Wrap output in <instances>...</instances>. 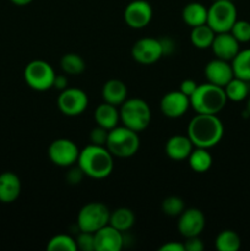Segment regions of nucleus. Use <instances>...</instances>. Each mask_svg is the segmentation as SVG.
I'll use <instances>...</instances> for the list:
<instances>
[{
	"label": "nucleus",
	"instance_id": "obj_1",
	"mask_svg": "<svg viewBox=\"0 0 250 251\" xmlns=\"http://www.w3.org/2000/svg\"><path fill=\"white\" fill-rule=\"evenodd\" d=\"M225 134V126L217 114L196 113L188 125V136L194 147L211 149L220 144Z\"/></svg>",
	"mask_w": 250,
	"mask_h": 251
},
{
	"label": "nucleus",
	"instance_id": "obj_2",
	"mask_svg": "<svg viewBox=\"0 0 250 251\" xmlns=\"http://www.w3.org/2000/svg\"><path fill=\"white\" fill-rule=\"evenodd\" d=\"M77 166L86 176L92 179H105L114 169V156L105 146L90 144L80 151Z\"/></svg>",
	"mask_w": 250,
	"mask_h": 251
},
{
	"label": "nucleus",
	"instance_id": "obj_3",
	"mask_svg": "<svg viewBox=\"0 0 250 251\" xmlns=\"http://www.w3.org/2000/svg\"><path fill=\"white\" fill-rule=\"evenodd\" d=\"M227 100L225 88L206 82L198 85L190 96V107L200 114H218L225 107Z\"/></svg>",
	"mask_w": 250,
	"mask_h": 251
},
{
	"label": "nucleus",
	"instance_id": "obj_4",
	"mask_svg": "<svg viewBox=\"0 0 250 251\" xmlns=\"http://www.w3.org/2000/svg\"><path fill=\"white\" fill-rule=\"evenodd\" d=\"M105 147L118 158H130L135 156L140 149V137L136 131L124 126H115L109 130Z\"/></svg>",
	"mask_w": 250,
	"mask_h": 251
},
{
	"label": "nucleus",
	"instance_id": "obj_5",
	"mask_svg": "<svg viewBox=\"0 0 250 251\" xmlns=\"http://www.w3.org/2000/svg\"><path fill=\"white\" fill-rule=\"evenodd\" d=\"M120 122L123 125L136 132L149 127L151 123V109L146 100L141 98H130L120 105Z\"/></svg>",
	"mask_w": 250,
	"mask_h": 251
},
{
	"label": "nucleus",
	"instance_id": "obj_6",
	"mask_svg": "<svg viewBox=\"0 0 250 251\" xmlns=\"http://www.w3.org/2000/svg\"><path fill=\"white\" fill-rule=\"evenodd\" d=\"M237 7L230 0H215L207 9L206 24L215 31V33L229 32L238 20Z\"/></svg>",
	"mask_w": 250,
	"mask_h": 251
},
{
	"label": "nucleus",
	"instance_id": "obj_7",
	"mask_svg": "<svg viewBox=\"0 0 250 251\" xmlns=\"http://www.w3.org/2000/svg\"><path fill=\"white\" fill-rule=\"evenodd\" d=\"M110 211L104 203L102 202H90L86 203L77 215V228L81 232L96 233L109 225Z\"/></svg>",
	"mask_w": 250,
	"mask_h": 251
},
{
	"label": "nucleus",
	"instance_id": "obj_8",
	"mask_svg": "<svg viewBox=\"0 0 250 251\" xmlns=\"http://www.w3.org/2000/svg\"><path fill=\"white\" fill-rule=\"evenodd\" d=\"M24 77L32 90L43 92L53 88L55 71L48 61L38 59L27 64L24 71Z\"/></svg>",
	"mask_w": 250,
	"mask_h": 251
},
{
	"label": "nucleus",
	"instance_id": "obj_9",
	"mask_svg": "<svg viewBox=\"0 0 250 251\" xmlns=\"http://www.w3.org/2000/svg\"><path fill=\"white\" fill-rule=\"evenodd\" d=\"M56 104L59 110L66 117H77L87 109L88 96L81 88L68 87L60 91Z\"/></svg>",
	"mask_w": 250,
	"mask_h": 251
},
{
	"label": "nucleus",
	"instance_id": "obj_10",
	"mask_svg": "<svg viewBox=\"0 0 250 251\" xmlns=\"http://www.w3.org/2000/svg\"><path fill=\"white\" fill-rule=\"evenodd\" d=\"M78 150L77 145L69 139H56L49 145L48 157L53 164L63 168L73 167L77 163Z\"/></svg>",
	"mask_w": 250,
	"mask_h": 251
},
{
	"label": "nucleus",
	"instance_id": "obj_11",
	"mask_svg": "<svg viewBox=\"0 0 250 251\" xmlns=\"http://www.w3.org/2000/svg\"><path fill=\"white\" fill-rule=\"evenodd\" d=\"M164 55L163 44L161 39L144 37L134 43L131 48V56L136 63L142 65H151L157 63Z\"/></svg>",
	"mask_w": 250,
	"mask_h": 251
},
{
	"label": "nucleus",
	"instance_id": "obj_12",
	"mask_svg": "<svg viewBox=\"0 0 250 251\" xmlns=\"http://www.w3.org/2000/svg\"><path fill=\"white\" fill-rule=\"evenodd\" d=\"M153 10L146 0H134L124 10V21L130 28H145L151 22Z\"/></svg>",
	"mask_w": 250,
	"mask_h": 251
},
{
	"label": "nucleus",
	"instance_id": "obj_13",
	"mask_svg": "<svg viewBox=\"0 0 250 251\" xmlns=\"http://www.w3.org/2000/svg\"><path fill=\"white\" fill-rule=\"evenodd\" d=\"M206 226L205 215L199 208H185L179 216L178 230L181 237H199Z\"/></svg>",
	"mask_w": 250,
	"mask_h": 251
},
{
	"label": "nucleus",
	"instance_id": "obj_14",
	"mask_svg": "<svg viewBox=\"0 0 250 251\" xmlns=\"http://www.w3.org/2000/svg\"><path fill=\"white\" fill-rule=\"evenodd\" d=\"M159 108L164 117L176 119L188 112L190 108V97L184 95L180 91H171L162 97Z\"/></svg>",
	"mask_w": 250,
	"mask_h": 251
},
{
	"label": "nucleus",
	"instance_id": "obj_15",
	"mask_svg": "<svg viewBox=\"0 0 250 251\" xmlns=\"http://www.w3.org/2000/svg\"><path fill=\"white\" fill-rule=\"evenodd\" d=\"M123 247V233L110 225L104 226L95 233V251H120Z\"/></svg>",
	"mask_w": 250,
	"mask_h": 251
},
{
	"label": "nucleus",
	"instance_id": "obj_16",
	"mask_svg": "<svg viewBox=\"0 0 250 251\" xmlns=\"http://www.w3.org/2000/svg\"><path fill=\"white\" fill-rule=\"evenodd\" d=\"M205 76L207 78V82L225 88V86L234 77L232 64L227 60L215 58L206 64Z\"/></svg>",
	"mask_w": 250,
	"mask_h": 251
},
{
	"label": "nucleus",
	"instance_id": "obj_17",
	"mask_svg": "<svg viewBox=\"0 0 250 251\" xmlns=\"http://www.w3.org/2000/svg\"><path fill=\"white\" fill-rule=\"evenodd\" d=\"M211 49L216 58L227 61H232L238 51L240 50L239 42L234 38L230 32L216 33L212 44H211Z\"/></svg>",
	"mask_w": 250,
	"mask_h": 251
},
{
	"label": "nucleus",
	"instance_id": "obj_18",
	"mask_svg": "<svg viewBox=\"0 0 250 251\" xmlns=\"http://www.w3.org/2000/svg\"><path fill=\"white\" fill-rule=\"evenodd\" d=\"M194 150V145L189 136L184 135H173L169 137L164 146L166 154L173 161H184L188 159L191 151Z\"/></svg>",
	"mask_w": 250,
	"mask_h": 251
},
{
	"label": "nucleus",
	"instance_id": "obj_19",
	"mask_svg": "<svg viewBox=\"0 0 250 251\" xmlns=\"http://www.w3.org/2000/svg\"><path fill=\"white\" fill-rule=\"evenodd\" d=\"M21 194V180L12 172L0 174V202L11 203Z\"/></svg>",
	"mask_w": 250,
	"mask_h": 251
},
{
	"label": "nucleus",
	"instance_id": "obj_20",
	"mask_svg": "<svg viewBox=\"0 0 250 251\" xmlns=\"http://www.w3.org/2000/svg\"><path fill=\"white\" fill-rule=\"evenodd\" d=\"M103 100L113 105H122L127 100V87L123 81L112 78L102 87Z\"/></svg>",
	"mask_w": 250,
	"mask_h": 251
},
{
	"label": "nucleus",
	"instance_id": "obj_21",
	"mask_svg": "<svg viewBox=\"0 0 250 251\" xmlns=\"http://www.w3.org/2000/svg\"><path fill=\"white\" fill-rule=\"evenodd\" d=\"M96 124L107 130L114 129L120 122V113L117 105L104 102L98 105L95 110Z\"/></svg>",
	"mask_w": 250,
	"mask_h": 251
},
{
	"label": "nucleus",
	"instance_id": "obj_22",
	"mask_svg": "<svg viewBox=\"0 0 250 251\" xmlns=\"http://www.w3.org/2000/svg\"><path fill=\"white\" fill-rule=\"evenodd\" d=\"M181 17H183V21L191 28L205 25L207 22V7H205L200 2H189L184 6Z\"/></svg>",
	"mask_w": 250,
	"mask_h": 251
},
{
	"label": "nucleus",
	"instance_id": "obj_23",
	"mask_svg": "<svg viewBox=\"0 0 250 251\" xmlns=\"http://www.w3.org/2000/svg\"><path fill=\"white\" fill-rule=\"evenodd\" d=\"M189 167L196 173H206L212 167L213 158L207 149L195 147L188 157Z\"/></svg>",
	"mask_w": 250,
	"mask_h": 251
},
{
	"label": "nucleus",
	"instance_id": "obj_24",
	"mask_svg": "<svg viewBox=\"0 0 250 251\" xmlns=\"http://www.w3.org/2000/svg\"><path fill=\"white\" fill-rule=\"evenodd\" d=\"M135 220L136 218H135V213L132 212V210L127 207H119L110 212L109 225L115 229L124 233L131 229L132 226L135 225Z\"/></svg>",
	"mask_w": 250,
	"mask_h": 251
},
{
	"label": "nucleus",
	"instance_id": "obj_25",
	"mask_svg": "<svg viewBox=\"0 0 250 251\" xmlns=\"http://www.w3.org/2000/svg\"><path fill=\"white\" fill-rule=\"evenodd\" d=\"M215 36V31L207 24L200 25V26L191 28L190 42L196 48L207 49L211 48V44H212Z\"/></svg>",
	"mask_w": 250,
	"mask_h": 251
},
{
	"label": "nucleus",
	"instance_id": "obj_26",
	"mask_svg": "<svg viewBox=\"0 0 250 251\" xmlns=\"http://www.w3.org/2000/svg\"><path fill=\"white\" fill-rule=\"evenodd\" d=\"M225 92L229 100H233V102H242V100H244L249 96L250 82L234 76L225 86Z\"/></svg>",
	"mask_w": 250,
	"mask_h": 251
},
{
	"label": "nucleus",
	"instance_id": "obj_27",
	"mask_svg": "<svg viewBox=\"0 0 250 251\" xmlns=\"http://www.w3.org/2000/svg\"><path fill=\"white\" fill-rule=\"evenodd\" d=\"M230 64L235 77L250 82V48L238 51Z\"/></svg>",
	"mask_w": 250,
	"mask_h": 251
},
{
	"label": "nucleus",
	"instance_id": "obj_28",
	"mask_svg": "<svg viewBox=\"0 0 250 251\" xmlns=\"http://www.w3.org/2000/svg\"><path fill=\"white\" fill-rule=\"evenodd\" d=\"M240 237L234 230L230 229L222 230L215 240V247L218 251H238L240 249Z\"/></svg>",
	"mask_w": 250,
	"mask_h": 251
},
{
	"label": "nucleus",
	"instance_id": "obj_29",
	"mask_svg": "<svg viewBox=\"0 0 250 251\" xmlns=\"http://www.w3.org/2000/svg\"><path fill=\"white\" fill-rule=\"evenodd\" d=\"M60 68L68 75H80L85 71L86 63L82 56L76 53L64 54L60 59Z\"/></svg>",
	"mask_w": 250,
	"mask_h": 251
},
{
	"label": "nucleus",
	"instance_id": "obj_30",
	"mask_svg": "<svg viewBox=\"0 0 250 251\" xmlns=\"http://www.w3.org/2000/svg\"><path fill=\"white\" fill-rule=\"evenodd\" d=\"M48 251H76V240L69 234L54 235L47 244Z\"/></svg>",
	"mask_w": 250,
	"mask_h": 251
},
{
	"label": "nucleus",
	"instance_id": "obj_31",
	"mask_svg": "<svg viewBox=\"0 0 250 251\" xmlns=\"http://www.w3.org/2000/svg\"><path fill=\"white\" fill-rule=\"evenodd\" d=\"M162 212L169 217H179L185 210V202L179 196H168L162 201Z\"/></svg>",
	"mask_w": 250,
	"mask_h": 251
},
{
	"label": "nucleus",
	"instance_id": "obj_32",
	"mask_svg": "<svg viewBox=\"0 0 250 251\" xmlns=\"http://www.w3.org/2000/svg\"><path fill=\"white\" fill-rule=\"evenodd\" d=\"M229 32L239 43L250 42V22L245 20H237Z\"/></svg>",
	"mask_w": 250,
	"mask_h": 251
},
{
	"label": "nucleus",
	"instance_id": "obj_33",
	"mask_svg": "<svg viewBox=\"0 0 250 251\" xmlns=\"http://www.w3.org/2000/svg\"><path fill=\"white\" fill-rule=\"evenodd\" d=\"M75 240L77 249L82 251H95V233L80 230Z\"/></svg>",
	"mask_w": 250,
	"mask_h": 251
},
{
	"label": "nucleus",
	"instance_id": "obj_34",
	"mask_svg": "<svg viewBox=\"0 0 250 251\" xmlns=\"http://www.w3.org/2000/svg\"><path fill=\"white\" fill-rule=\"evenodd\" d=\"M108 132H109V130L100 126V125L93 127V129L91 130V134H90L91 144L98 145V146H105V144H107V139H108Z\"/></svg>",
	"mask_w": 250,
	"mask_h": 251
},
{
	"label": "nucleus",
	"instance_id": "obj_35",
	"mask_svg": "<svg viewBox=\"0 0 250 251\" xmlns=\"http://www.w3.org/2000/svg\"><path fill=\"white\" fill-rule=\"evenodd\" d=\"M184 248H185V251H202L205 249V244L199 235V237L185 238Z\"/></svg>",
	"mask_w": 250,
	"mask_h": 251
},
{
	"label": "nucleus",
	"instance_id": "obj_36",
	"mask_svg": "<svg viewBox=\"0 0 250 251\" xmlns=\"http://www.w3.org/2000/svg\"><path fill=\"white\" fill-rule=\"evenodd\" d=\"M85 176V173L82 172V169L80 167H73L70 171L66 174V181H68L70 185H77L81 183L82 178Z\"/></svg>",
	"mask_w": 250,
	"mask_h": 251
},
{
	"label": "nucleus",
	"instance_id": "obj_37",
	"mask_svg": "<svg viewBox=\"0 0 250 251\" xmlns=\"http://www.w3.org/2000/svg\"><path fill=\"white\" fill-rule=\"evenodd\" d=\"M196 88H198V83L194 80H190V78H186V80L181 81L180 86H179V91L183 92L185 96H188V97H190L195 92Z\"/></svg>",
	"mask_w": 250,
	"mask_h": 251
},
{
	"label": "nucleus",
	"instance_id": "obj_38",
	"mask_svg": "<svg viewBox=\"0 0 250 251\" xmlns=\"http://www.w3.org/2000/svg\"><path fill=\"white\" fill-rule=\"evenodd\" d=\"M159 251H185L184 243L179 242H168L162 245L158 249Z\"/></svg>",
	"mask_w": 250,
	"mask_h": 251
},
{
	"label": "nucleus",
	"instance_id": "obj_39",
	"mask_svg": "<svg viewBox=\"0 0 250 251\" xmlns=\"http://www.w3.org/2000/svg\"><path fill=\"white\" fill-rule=\"evenodd\" d=\"M68 83H69V80L65 75H55L53 87L59 91H63L65 90V88H68Z\"/></svg>",
	"mask_w": 250,
	"mask_h": 251
},
{
	"label": "nucleus",
	"instance_id": "obj_40",
	"mask_svg": "<svg viewBox=\"0 0 250 251\" xmlns=\"http://www.w3.org/2000/svg\"><path fill=\"white\" fill-rule=\"evenodd\" d=\"M10 1H11L12 4L17 5V6H26V5L31 4L33 0H10Z\"/></svg>",
	"mask_w": 250,
	"mask_h": 251
},
{
	"label": "nucleus",
	"instance_id": "obj_41",
	"mask_svg": "<svg viewBox=\"0 0 250 251\" xmlns=\"http://www.w3.org/2000/svg\"><path fill=\"white\" fill-rule=\"evenodd\" d=\"M247 113L250 115V97H249V100H248V102H247Z\"/></svg>",
	"mask_w": 250,
	"mask_h": 251
},
{
	"label": "nucleus",
	"instance_id": "obj_42",
	"mask_svg": "<svg viewBox=\"0 0 250 251\" xmlns=\"http://www.w3.org/2000/svg\"><path fill=\"white\" fill-rule=\"evenodd\" d=\"M230 1H233V0H230Z\"/></svg>",
	"mask_w": 250,
	"mask_h": 251
}]
</instances>
